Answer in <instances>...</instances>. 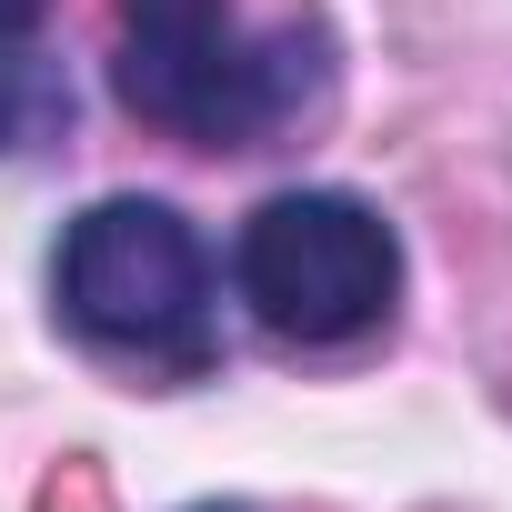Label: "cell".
Here are the masks:
<instances>
[{"mask_svg": "<svg viewBox=\"0 0 512 512\" xmlns=\"http://www.w3.org/2000/svg\"><path fill=\"white\" fill-rule=\"evenodd\" d=\"M121 101L191 151H262L322 91L312 31H241L231 0H121Z\"/></svg>", "mask_w": 512, "mask_h": 512, "instance_id": "1", "label": "cell"}, {"mask_svg": "<svg viewBox=\"0 0 512 512\" xmlns=\"http://www.w3.org/2000/svg\"><path fill=\"white\" fill-rule=\"evenodd\" d=\"M61 322L141 372H211V251L171 201L111 191L61 231Z\"/></svg>", "mask_w": 512, "mask_h": 512, "instance_id": "2", "label": "cell"}, {"mask_svg": "<svg viewBox=\"0 0 512 512\" xmlns=\"http://www.w3.org/2000/svg\"><path fill=\"white\" fill-rule=\"evenodd\" d=\"M231 282H241L262 332H282L302 352H332V342H362L372 322H392L402 241L352 191H282V201H262L241 221Z\"/></svg>", "mask_w": 512, "mask_h": 512, "instance_id": "3", "label": "cell"}, {"mask_svg": "<svg viewBox=\"0 0 512 512\" xmlns=\"http://www.w3.org/2000/svg\"><path fill=\"white\" fill-rule=\"evenodd\" d=\"M71 131V81L41 51H0V161H21Z\"/></svg>", "mask_w": 512, "mask_h": 512, "instance_id": "4", "label": "cell"}, {"mask_svg": "<svg viewBox=\"0 0 512 512\" xmlns=\"http://www.w3.org/2000/svg\"><path fill=\"white\" fill-rule=\"evenodd\" d=\"M41 11H51V0H0V41H11V31H31Z\"/></svg>", "mask_w": 512, "mask_h": 512, "instance_id": "5", "label": "cell"}]
</instances>
